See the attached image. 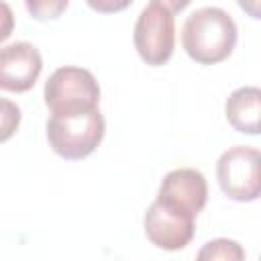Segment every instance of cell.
<instances>
[{
	"label": "cell",
	"mask_w": 261,
	"mask_h": 261,
	"mask_svg": "<svg viewBox=\"0 0 261 261\" xmlns=\"http://www.w3.org/2000/svg\"><path fill=\"white\" fill-rule=\"evenodd\" d=\"M194 216L155 200L143 216V228L147 239L157 249L179 251L186 245H190L194 237Z\"/></svg>",
	"instance_id": "obj_6"
},
{
	"label": "cell",
	"mask_w": 261,
	"mask_h": 261,
	"mask_svg": "<svg viewBox=\"0 0 261 261\" xmlns=\"http://www.w3.org/2000/svg\"><path fill=\"white\" fill-rule=\"evenodd\" d=\"M133 0H86V4L100 14H114L130 6Z\"/></svg>",
	"instance_id": "obj_13"
},
{
	"label": "cell",
	"mask_w": 261,
	"mask_h": 261,
	"mask_svg": "<svg viewBox=\"0 0 261 261\" xmlns=\"http://www.w3.org/2000/svg\"><path fill=\"white\" fill-rule=\"evenodd\" d=\"M69 0H24L27 12L35 18V20H55L59 18L65 8H67Z\"/></svg>",
	"instance_id": "obj_12"
},
{
	"label": "cell",
	"mask_w": 261,
	"mask_h": 261,
	"mask_svg": "<svg viewBox=\"0 0 261 261\" xmlns=\"http://www.w3.org/2000/svg\"><path fill=\"white\" fill-rule=\"evenodd\" d=\"M133 43L139 57L147 65H163L171 59L175 49V18L173 14L151 2L147 4L133 29Z\"/></svg>",
	"instance_id": "obj_5"
},
{
	"label": "cell",
	"mask_w": 261,
	"mask_h": 261,
	"mask_svg": "<svg viewBox=\"0 0 261 261\" xmlns=\"http://www.w3.org/2000/svg\"><path fill=\"white\" fill-rule=\"evenodd\" d=\"M43 71V57L29 41H16L0 47V90L29 92Z\"/></svg>",
	"instance_id": "obj_8"
},
{
	"label": "cell",
	"mask_w": 261,
	"mask_h": 261,
	"mask_svg": "<svg viewBox=\"0 0 261 261\" xmlns=\"http://www.w3.org/2000/svg\"><path fill=\"white\" fill-rule=\"evenodd\" d=\"M200 261H243L245 259V249L232 241V239H212L208 241L200 251H198Z\"/></svg>",
	"instance_id": "obj_10"
},
{
	"label": "cell",
	"mask_w": 261,
	"mask_h": 261,
	"mask_svg": "<svg viewBox=\"0 0 261 261\" xmlns=\"http://www.w3.org/2000/svg\"><path fill=\"white\" fill-rule=\"evenodd\" d=\"M106 133L104 116L98 108L51 114L47 120V141L55 155L77 161L92 155Z\"/></svg>",
	"instance_id": "obj_2"
},
{
	"label": "cell",
	"mask_w": 261,
	"mask_h": 261,
	"mask_svg": "<svg viewBox=\"0 0 261 261\" xmlns=\"http://www.w3.org/2000/svg\"><path fill=\"white\" fill-rule=\"evenodd\" d=\"M237 45V24L232 16L218 6L194 10L181 27V47L190 59L200 65L224 61Z\"/></svg>",
	"instance_id": "obj_1"
},
{
	"label": "cell",
	"mask_w": 261,
	"mask_h": 261,
	"mask_svg": "<svg viewBox=\"0 0 261 261\" xmlns=\"http://www.w3.org/2000/svg\"><path fill=\"white\" fill-rule=\"evenodd\" d=\"M22 112L16 102L0 98V143H6L20 126Z\"/></svg>",
	"instance_id": "obj_11"
},
{
	"label": "cell",
	"mask_w": 261,
	"mask_h": 261,
	"mask_svg": "<svg viewBox=\"0 0 261 261\" xmlns=\"http://www.w3.org/2000/svg\"><path fill=\"white\" fill-rule=\"evenodd\" d=\"M151 2H155V4H159L163 8H167L171 14H175V12H181L192 0H151Z\"/></svg>",
	"instance_id": "obj_16"
},
{
	"label": "cell",
	"mask_w": 261,
	"mask_h": 261,
	"mask_svg": "<svg viewBox=\"0 0 261 261\" xmlns=\"http://www.w3.org/2000/svg\"><path fill=\"white\" fill-rule=\"evenodd\" d=\"M259 110L261 90L257 86L237 88L224 102V114L228 124L243 135H259Z\"/></svg>",
	"instance_id": "obj_9"
},
{
	"label": "cell",
	"mask_w": 261,
	"mask_h": 261,
	"mask_svg": "<svg viewBox=\"0 0 261 261\" xmlns=\"http://www.w3.org/2000/svg\"><path fill=\"white\" fill-rule=\"evenodd\" d=\"M12 31H14V12L4 0H0V41H6Z\"/></svg>",
	"instance_id": "obj_14"
},
{
	"label": "cell",
	"mask_w": 261,
	"mask_h": 261,
	"mask_svg": "<svg viewBox=\"0 0 261 261\" xmlns=\"http://www.w3.org/2000/svg\"><path fill=\"white\" fill-rule=\"evenodd\" d=\"M216 179L226 198L255 202L261 194V155L249 145L226 149L216 161Z\"/></svg>",
	"instance_id": "obj_4"
},
{
	"label": "cell",
	"mask_w": 261,
	"mask_h": 261,
	"mask_svg": "<svg viewBox=\"0 0 261 261\" xmlns=\"http://www.w3.org/2000/svg\"><path fill=\"white\" fill-rule=\"evenodd\" d=\"M43 98L51 114L98 108L100 84L90 69L65 65L49 75V80L45 82Z\"/></svg>",
	"instance_id": "obj_3"
},
{
	"label": "cell",
	"mask_w": 261,
	"mask_h": 261,
	"mask_svg": "<svg viewBox=\"0 0 261 261\" xmlns=\"http://www.w3.org/2000/svg\"><path fill=\"white\" fill-rule=\"evenodd\" d=\"M159 202L186 212L190 216H198L208 202V184L202 171L194 167H177L171 169L159 184L157 198Z\"/></svg>",
	"instance_id": "obj_7"
},
{
	"label": "cell",
	"mask_w": 261,
	"mask_h": 261,
	"mask_svg": "<svg viewBox=\"0 0 261 261\" xmlns=\"http://www.w3.org/2000/svg\"><path fill=\"white\" fill-rule=\"evenodd\" d=\"M237 2H239L241 10H245L251 18H255V20L261 18V10H259V2L261 0H237Z\"/></svg>",
	"instance_id": "obj_15"
}]
</instances>
